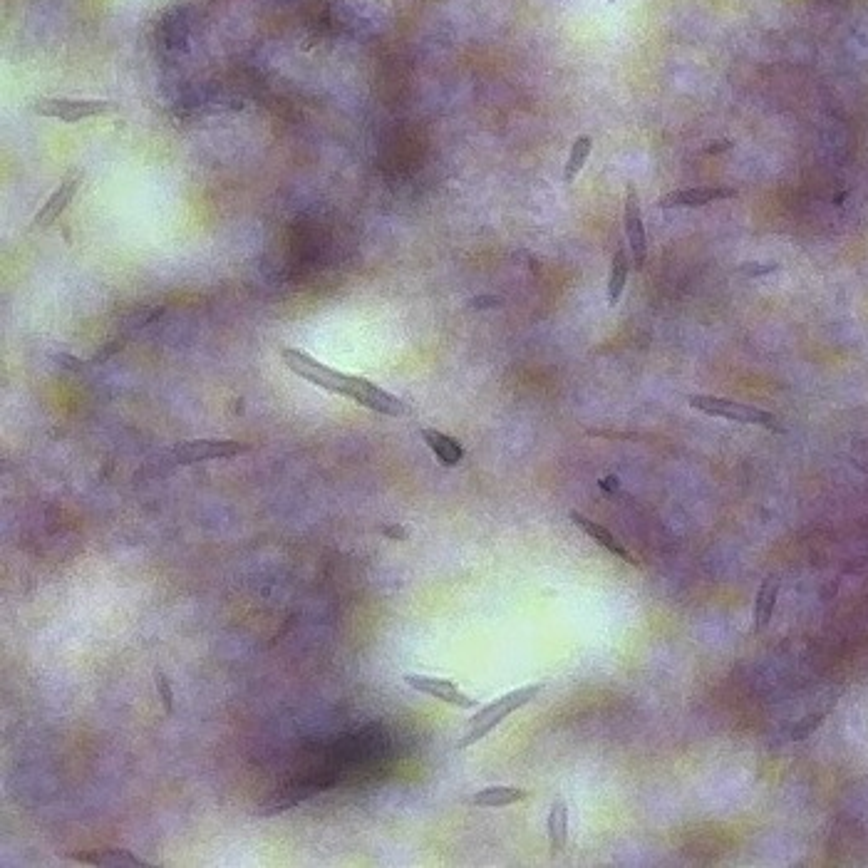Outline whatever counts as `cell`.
<instances>
[{
    "label": "cell",
    "instance_id": "6da1fadb",
    "mask_svg": "<svg viewBox=\"0 0 868 868\" xmlns=\"http://www.w3.org/2000/svg\"><path fill=\"white\" fill-rule=\"evenodd\" d=\"M281 358L286 363L288 370L296 372L298 377L310 382V385H318L323 390L335 392V395H343L348 400H355L358 405L368 407L372 412H380L387 417H405L410 412V407L400 400V397L390 395L387 390L377 387L375 382L365 380L358 375H345V372L328 368V365L318 363L315 358H310L308 353L298 348H281Z\"/></svg>",
    "mask_w": 868,
    "mask_h": 868
},
{
    "label": "cell",
    "instance_id": "7a4b0ae2",
    "mask_svg": "<svg viewBox=\"0 0 868 868\" xmlns=\"http://www.w3.org/2000/svg\"><path fill=\"white\" fill-rule=\"evenodd\" d=\"M541 690H544V682H534V685H524L519 687V690L506 692V695H501L499 700H494L492 705L482 707V710L469 720L467 730H464V735L459 737L457 749H467L472 747V744H477L479 740H484L496 725H501L511 712L521 710L526 702L534 700Z\"/></svg>",
    "mask_w": 868,
    "mask_h": 868
},
{
    "label": "cell",
    "instance_id": "3957f363",
    "mask_svg": "<svg viewBox=\"0 0 868 868\" xmlns=\"http://www.w3.org/2000/svg\"><path fill=\"white\" fill-rule=\"evenodd\" d=\"M692 410L702 412V415L710 417H722V420L730 422H742V425H759L767 427V430L782 432L777 417L767 410H759V407L744 405V402L725 400V397H712V395H692L687 397Z\"/></svg>",
    "mask_w": 868,
    "mask_h": 868
},
{
    "label": "cell",
    "instance_id": "277c9868",
    "mask_svg": "<svg viewBox=\"0 0 868 868\" xmlns=\"http://www.w3.org/2000/svg\"><path fill=\"white\" fill-rule=\"evenodd\" d=\"M117 110L110 100H70V97H43L33 102V112L50 120H60L65 124H77L90 117H105Z\"/></svg>",
    "mask_w": 868,
    "mask_h": 868
},
{
    "label": "cell",
    "instance_id": "5b68a950",
    "mask_svg": "<svg viewBox=\"0 0 868 868\" xmlns=\"http://www.w3.org/2000/svg\"><path fill=\"white\" fill-rule=\"evenodd\" d=\"M246 452V444L234 439H194L182 442L172 449V459L177 464H196L209 462V459H231L236 454Z\"/></svg>",
    "mask_w": 868,
    "mask_h": 868
},
{
    "label": "cell",
    "instance_id": "8992f818",
    "mask_svg": "<svg viewBox=\"0 0 868 868\" xmlns=\"http://www.w3.org/2000/svg\"><path fill=\"white\" fill-rule=\"evenodd\" d=\"M625 234H628L630 251H633L635 271H640L645 263V253H648V241H645V224L643 214H640V196L633 182L625 189Z\"/></svg>",
    "mask_w": 868,
    "mask_h": 868
},
{
    "label": "cell",
    "instance_id": "52a82bcc",
    "mask_svg": "<svg viewBox=\"0 0 868 868\" xmlns=\"http://www.w3.org/2000/svg\"><path fill=\"white\" fill-rule=\"evenodd\" d=\"M732 196H737V189H730V186H690V189L668 191L658 201V206L660 209H695V206H707L712 201L732 199Z\"/></svg>",
    "mask_w": 868,
    "mask_h": 868
},
{
    "label": "cell",
    "instance_id": "ba28073f",
    "mask_svg": "<svg viewBox=\"0 0 868 868\" xmlns=\"http://www.w3.org/2000/svg\"><path fill=\"white\" fill-rule=\"evenodd\" d=\"M405 682L410 687H415L417 692H422V695L437 697V700L447 702V705L462 707V710H474V707H477V702L469 695H464L452 680L430 678V675H405Z\"/></svg>",
    "mask_w": 868,
    "mask_h": 868
},
{
    "label": "cell",
    "instance_id": "9c48e42d",
    "mask_svg": "<svg viewBox=\"0 0 868 868\" xmlns=\"http://www.w3.org/2000/svg\"><path fill=\"white\" fill-rule=\"evenodd\" d=\"M82 184V174H72V177H67L65 182H62L58 189L50 194V199L45 201L43 209L38 211V216H35L33 226H38V229H48V226H53L55 221L60 219L62 211L70 206V201L75 199L77 189H80Z\"/></svg>",
    "mask_w": 868,
    "mask_h": 868
},
{
    "label": "cell",
    "instance_id": "30bf717a",
    "mask_svg": "<svg viewBox=\"0 0 868 868\" xmlns=\"http://www.w3.org/2000/svg\"><path fill=\"white\" fill-rule=\"evenodd\" d=\"M571 521L573 524L578 526V529H583L586 531L588 536H591L593 541H596V544H601L603 549L606 551H611L613 556H618V558H623V561H628V563H635V558L628 554V551L623 549V544H620V541L616 539V536L611 534V531L608 529H603L601 524H596V521H591V519H586V516L583 514H578V511H571Z\"/></svg>",
    "mask_w": 868,
    "mask_h": 868
},
{
    "label": "cell",
    "instance_id": "8fae6325",
    "mask_svg": "<svg viewBox=\"0 0 868 868\" xmlns=\"http://www.w3.org/2000/svg\"><path fill=\"white\" fill-rule=\"evenodd\" d=\"M422 439H425L427 447L432 449L434 457H437L439 462L444 464V467H454V464L462 462L464 449H462V444L457 442V439L447 437V434H442L437 430H430V427H425V430H422Z\"/></svg>",
    "mask_w": 868,
    "mask_h": 868
},
{
    "label": "cell",
    "instance_id": "7c38bea8",
    "mask_svg": "<svg viewBox=\"0 0 868 868\" xmlns=\"http://www.w3.org/2000/svg\"><path fill=\"white\" fill-rule=\"evenodd\" d=\"M779 596V578L767 576L764 583L759 586L757 601H754V630H764L769 625V620L774 616V606H777Z\"/></svg>",
    "mask_w": 868,
    "mask_h": 868
},
{
    "label": "cell",
    "instance_id": "4fadbf2b",
    "mask_svg": "<svg viewBox=\"0 0 868 868\" xmlns=\"http://www.w3.org/2000/svg\"><path fill=\"white\" fill-rule=\"evenodd\" d=\"M72 859L82 861V864H95V866H127V868H147V861L137 859L129 851L120 849H105V851H80V854H72Z\"/></svg>",
    "mask_w": 868,
    "mask_h": 868
},
{
    "label": "cell",
    "instance_id": "5bb4252c",
    "mask_svg": "<svg viewBox=\"0 0 868 868\" xmlns=\"http://www.w3.org/2000/svg\"><path fill=\"white\" fill-rule=\"evenodd\" d=\"M529 797V792L521 787H504V784H496V787H487L482 792L474 794V806H482V809H499V806H509L516 802H524Z\"/></svg>",
    "mask_w": 868,
    "mask_h": 868
},
{
    "label": "cell",
    "instance_id": "9a60e30c",
    "mask_svg": "<svg viewBox=\"0 0 868 868\" xmlns=\"http://www.w3.org/2000/svg\"><path fill=\"white\" fill-rule=\"evenodd\" d=\"M566 841H568V806L561 797H558L556 802L551 804V814H549L551 854H561V851L566 849Z\"/></svg>",
    "mask_w": 868,
    "mask_h": 868
},
{
    "label": "cell",
    "instance_id": "2e32d148",
    "mask_svg": "<svg viewBox=\"0 0 868 868\" xmlns=\"http://www.w3.org/2000/svg\"><path fill=\"white\" fill-rule=\"evenodd\" d=\"M628 256H625V248L618 246L616 253H613V261H611V278H608V306L616 308L620 303V296H623V288L625 281H628Z\"/></svg>",
    "mask_w": 868,
    "mask_h": 868
},
{
    "label": "cell",
    "instance_id": "e0dca14e",
    "mask_svg": "<svg viewBox=\"0 0 868 868\" xmlns=\"http://www.w3.org/2000/svg\"><path fill=\"white\" fill-rule=\"evenodd\" d=\"M591 149H593V139L588 137V134H583V137H578L576 142H573L571 154H568L566 159V167H563V182L573 184V179L581 174L583 164H586L588 157H591Z\"/></svg>",
    "mask_w": 868,
    "mask_h": 868
},
{
    "label": "cell",
    "instance_id": "ac0fdd59",
    "mask_svg": "<svg viewBox=\"0 0 868 868\" xmlns=\"http://www.w3.org/2000/svg\"><path fill=\"white\" fill-rule=\"evenodd\" d=\"M826 720V710H816V712H809V715L804 717V720H799L797 725L792 727V740H806V737L811 735V732L814 730H819V725L821 722Z\"/></svg>",
    "mask_w": 868,
    "mask_h": 868
},
{
    "label": "cell",
    "instance_id": "d6986e66",
    "mask_svg": "<svg viewBox=\"0 0 868 868\" xmlns=\"http://www.w3.org/2000/svg\"><path fill=\"white\" fill-rule=\"evenodd\" d=\"M154 682H157V687H159V695H162V702H164V710H167V715H174L172 687H169V682H167V678H164L162 670H154Z\"/></svg>",
    "mask_w": 868,
    "mask_h": 868
},
{
    "label": "cell",
    "instance_id": "ffe728a7",
    "mask_svg": "<svg viewBox=\"0 0 868 868\" xmlns=\"http://www.w3.org/2000/svg\"><path fill=\"white\" fill-rule=\"evenodd\" d=\"M382 534H387L390 539H400V541L407 539V531L402 529V526H385V529H382Z\"/></svg>",
    "mask_w": 868,
    "mask_h": 868
},
{
    "label": "cell",
    "instance_id": "44dd1931",
    "mask_svg": "<svg viewBox=\"0 0 868 868\" xmlns=\"http://www.w3.org/2000/svg\"><path fill=\"white\" fill-rule=\"evenodd\" d=\"M499 298H489V296H484V298H477V301H472V308H489V306H499Z\"/></svg>",
    "mask_w": 868,
    "mask_h": 868
},
{
    "label": "cell",
    "instance_id": "7402d4cb",
    "mask_svg": "<svg viewBox=\"0 0 868 868\" xmlns=\"http://www.w3.org/2000/svg\"><path fill=\"white\" fill-rule=\"evenodd\" d=\"M58 363H62V365H67V368H72V370L82 368V363H80V360L70 358V355H58Z\"/></svg>",
    "mask_w": 868,
    "mask_h": 868
},
{
    "label": "cell",
    "instance_id": "603a6c76",
    "mask_svg": "<svg viewBox=\"0 0 868 868\" xmlns=\"http://www.w3.org/2000/svg\"><path fill=\"white\" fill-rule=\"evenodd\" d=\"M608 3H611V5H616V3H618V0H608Z\"/></svg>",
    "mask_w": 868,
    "mask_h": 868
}]
</instances>
